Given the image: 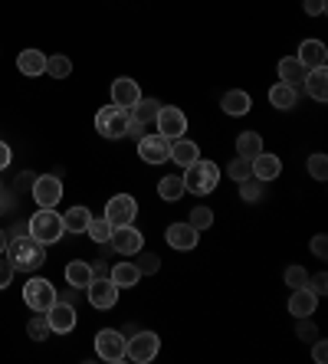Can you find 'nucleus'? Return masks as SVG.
Returning a JSON list of instances; mask_svg holds the SVG:
<instances>
[{
	"label": "nucleus",
	"instance_id": "8",
	"mask_svg": "<svg viewBox=\"0 0 328 364\" xmlns=\"http://www.w3.org/2000/svg\"><path fill=\"white\" fill-rule=\"evenodd\" d=\"M109 246L122 256H135L144 250V233L135 227V223H125V227H112V240Z\"/></svg>",
	"mask_w": 328,
	"mask_h": 364
},
{
	"label": "nucleus",
	"instance_id": "18",
	"mask_svg": "<svg viewBox=\"0 0 328 364\" xmlns=\"http://www.w3.org/2000/svg\"><path fill=\"white\" fill-rule=\"evenodd\" d=\"M295 60L302 63L305 69H315V66H325L328 63V50L322 40H302L299 43V56Z\"/></svg>",
	"mask_w": 328,
	"mask_h": 364
},
{
	"label": "nucleus",
	"instance_id": "27",
	"mask_svg": "<svg viewBox=\"0 0 328 364\" xmlns=\"http://www.w3.org/2000/svg\"><path fill=\"white\" fill-rule=\"evenodd\" d=\"M92 263H83V259H73V263L66 266V282L73 289H85L89 282H92Z\"/></svg>",
	"mask_w": 328,
	"mask_h": 364
},
{
	"label": "nucleus",
	"instance_id": "2",
	"mask_svg": "<svg viewBox=\"0 0 328 364\" xmlns=\"http://www.w3.org/2000/svg\"><path fill=\"white\" fill-rule=\"evenodd\" d=\"M181 181H184V191L187 194H211L213 187L220 184V168L213 161H203V158H197L194 164H187L184 174H181Z\"/></svg>",
	"mask_w": 328,
	"mask_h": 364
},
{
	"label": "nucleus",
	"instance_id": "32",
	"mask_svg": "<svg viewBox=\"0 0 328 364\" xmlns=\"http://www.w3.org/2000/svg\"><path fill=\"white\" fill-rule=\"evenodd\" d=\"M158 112H161V102H154V99H138V105L132 109V119L142 122V125H152V122L158 119Z\"/></svg>",
	"mask_w": 328,
	"mask_h": 364
},
{
	"label": "nucleus",
	"instance_id": "26",
	"mask_svg": "<svg viewBox=\"0 0 328 364\" xmlns=\"http://www.w3.org/2000/svg\"><path fill=\"white\" fill-rule=\"evenodd\" d=\"M109 279L115 282L118 289H132V286H138L142 272H138V266H135V263H115V266L109 269Z\"/></svg>",
	"mask_w": 328,
	"mask_h": 364
},
{
	"label": "nucleus",
	"instance_id": "49",
	"mask_svg": "<svg viewBox=\"0 0 328 364\" xmlns=\"http://www.w3.org/2000/svg\"><path fill=\"white\" fill-rule=\"evenodd\" d=\"M33 181H36L33 171H23V174L17 178V187H33Z\"/></svg>",
	"mask_w": 328,
	"mask_h": 364
},
{
	"label": "nucleus",
	"instance_id": "30",
	"mask_svg": "<svg viewBox=\"0 0 328 364\" xmlns=\"http://www.w3.org/2000/svg\"><path fill=\"white\" fill-rule=\"evenodd\" d=\"M187 191H184V181L177 178V174H168V178H161L158 181V197L161 200H181V197H184Z\"/></svg>",
	"mask_w": 328,
	"mask_h": 364
},
{
	"label": "nucleus",
	"instance_id": "50",
	"mask_svg": "<svg viewBox=\"0 0 328 364\" xmlns=\"http://www.w3.org/2000/svg\"><path fill=\"white\" fill-rule=\"evenodd\" d=\"M92 276H109V266H105V263L99 259V263L92 266Z\"/></svg>",
	"mask_w": 328,
	"mask_h": 364
},
{
	"label": "nucleus",
	"instance_id": "28",
	"mask_svg": "<svg viewBox=\"0 0 328 364\" xmlns=\"http://www.w3.org/2000/svg\"><path fill=\"white\" fill-rule=\"evenodd\" d=\"M263 151V135L260 132H240V135H236V154H240V158H256V154Z\"/></svg>",
	"mask_w": 328,
	"mask_h": 364
},
{
	"label": "nucleus",
	"instance_id": "24",
	"mask_svg": "<svg viewBox=\"0 0 328 364\" xmlns=\"http://www.w3.org/2000/svg\"><path fill=\"white\" fill-rule=\"evenodd\" d=\"M295 102H299V89L289 82H276L270 89V105H276L279 112H289L295 109Z\"/></svg>",
	"mask_w": 328,
	"mask_h": 364
},
{
	"label": "nucleus",
	"instance_id": "12",
	"mask_svg": "<svg viewBox=\"0 0 328 364\" xmlns=\"http://www.w3.org/2000/svg\"><path fill=\"white\" fill-rule=\"evenodd\" d=\"M138 154L144 164H164L171 158V141L164 135H142L138 138Z\"/></svg>",
	"mask_w": 328,
	"mask_h": 364
},
{
	"label": "nucleus",
	"instance_id": "46",
	"mask_svg": "<svg viewBox=\"0 0 328 364\" xmlns=\"http://www.w3.org/2000/svg\"><path fill=\"white\" fill-rule=\"evenodd\" d=\"M144 128H148V125H142V122H135V119H128V125H125V138H135V141H138V138L144 135Z\"/></svg>",
	"mask_w": 328,
	"mask_h": 364
},
{
	"label": "nucleus",
	"instance_id": "7",
	"mask_svg": "<svg viewBox=\"0 0 328 364\" xmlns=\"http://www.w3.org/2000/svg\"><path fill=\"white\" fill-rule=\"evenodd\" d=\"M56 289H53L50 279H40V276H33V279L23 286V302L26 309H33V312H46L53 302H56Z\"/></svg>",
	"mask_w": 328,
	"mask_h": 364
},
{
	"label": "nucleus",
	"instance_id": "13",
	"mask_svg": "<svg viewBox=\"0 0 328 364\" xmlns=\"http://www.w3.org/2000/svg\"><path fill=\"white\" fill-rule=\"evenodd\" d=\"M46 322H50V331H56V335L73 331V328H76V309H73V302L56 299V302L46 309Z\"/></svg>",
	"mask_w": 328,
	"mask_h": 364
},
{
	"label": "nucleus",
	"instance_id": "20",
	"mask_svg": "<svg viewBox=\"0 0 328 364\" xmlns=\"http://www.w3.org/2000/svg\"><path fill=\"white\" fill-rule=\"evenodd\" d=\"M197 158H201L197 141H191V138H174V141H171V158L168 161H174L177 168H187V164H194Z\"/></svg>",
	"mask_w": 328,
	"mask_h": 364
},
{
	"label": "nucleus",
	"instance_id": "15",
	"mask_svg": "<svg viewBox=\"0 0 328 364\" xmlns=\"http://www.w3.org/2000/svg\"><path fill=\"white\" fill-rule=\"evenodd\" d=\"M138 99H142V85L135 82V79L128 76H118L115 82H112V105H122V109H135Z\"/></svg>",
	"mask_w": 328,
	"mask_h": 364
},
{
	"label": "nucleus",
	"instance_id": "5",
	"mask_svg": "<svg viewBox=\"0 0 328 364\" xmlns=\"http://www.w3.org/2000/svg\"><path fill=\"white\" fill-rule=\"evenodd\" d=\"M132 119V112L122 109V105H105L95 115V132L102 138H125V125Z\"/></svg>",
	"mask_w": 328,
	"mask_h": 364
},
{
	"label": "nucleus",
	"instance_id": "38",
	"mask_svg": "<svg viewBox=\"0 0 328 364\" xmlns=\"http://www.w3.org/2000/svg\"><path fill=\"white\" fill-rule=\"evenodd\" d=\"M240 197L243 200H260L263 197V181H256V178H246V181H240Z\"/></svg>",
	"mask_w": 328,
	"mask_h": 364
},
{
	"label": "nucleus",
	"instance_id": "23",
	"mask_svg": "<svg viewBox=\"0 0 328 364\" xmlns=\"http://www.w3.org/2000/svg\"><path fill=\"white\" fill-rule=\"evenodd\" d=\"M276 73H279V82H289V85H295V89H299V85L305 82V73H309V69L295 60V56H282V60H279V66H276Z\"/></svg>",
	"mask_w": 328,
	"mask_h": 364
},
{
	"label": "nucleus",
	"instance_id": "4",
	"mask_svg": "<svg viewBox=\"0 0 328 364\" xmlns=\"http://www.w3.org/2000/svg\"><path fill=\"white\" fill-rule=\"evenodd\" d=\"M161 351V338L154 331H135L125 338V358L128 361H138V364H148L154 361Z\"/></svg>",
	"mask_w": 328,
	"mask_h": 364
},
{
	"label": "nucleus",
	"instance_id": "35",
	"mask_svg": "<svg viewBox=\"0 0 328 364\" xmlns=\"http://www.w3.org/2000/svg\"><path fill=\"white\" fill-rule=\"evenodd\" d=\"M227 174L236 181V184H240V181L253 178V161H250V158H240V154H236L233 161L227 164Z\"/></svg>",
	"mask_w": 328,
	"mask_h": 364
},
{
	"label": "nucleus",
	"instance_id": "10",
	"mask_svg": "<svg viewBox=\"0 0 328 364\" xmlns=\"http://www.w3.org/2000/svg\"><path fill=\"white\" fill-rule=\"evenodd\" d=\"M154 125H158V135H164L168 141H174V138H184L187 132V115L177 105H161L158 119H154Z\"/></svg>",
	"mask_w": 328,
	"mask_h": 364
},
{
	"label": "nucleus",
	"instance_id": "6",
	"mask_svg": "<svg viewBox=\"0 0 328 364\" xmlns=\"http://www.w3.org/2000/svg\"><path fill=\"white\" fill-rule=\"evenodd\" d=\"M95 355L109 364H122L125 361V331L102 328L99 335H95Z\"/></svg>",
	"mask_w": 328,
	"mask_h": 364
},
{
	"label": "nucleus",
	"instance_id": "11",
	"mask_svg": "<svg viewBox=\"0 0 328 364\" xmlns=\"http://www.w3.org/2000/svg\"><path fill=\"white\" fill-rule=\"evenodd\" d=\"M30 191H33L36 207H56L63 200V181H59V174H36Z\"/></svg>",
	"mask_w": 328,
	"mask_h": 364
},
{
	"label": "nucleus",
	"instance_id": "17",
	"mask_svg": "<svg viewBox=\"0 0 328 364\" xmlns=\"http://www.w3.org/2000/svg\"><path fill=\"white\" fill-rule=\"evenodd\" d=\"M250 161H253V178L263 181V184H270V181H276L279 174H282V158H279V154L260 151L256 158H250Z\"/></svg>",
	"mask_w": 328,
	"mask_h": 364
},
{
	"label": "nucleus",
	"instance_id": "39",
	"mask_svg": "<svg viewBox=\"0 0 328 364\" xmlns=\"http://www.w3.org/2000/svg\"><path fill=\"white\" fill-rule=\"evenodd\" d=\"M138 256V272H142V276H154V272L161 269V259L154 253H135Z\"/></svg>",
	"mask_w": 328,
	"mask_h": 364
},
{
	"label": "nucleus",
	"instance_id": "44",
	"mask_svg": "<svg viewBox=\"0 0 328 364\" xmlns=\"http://www.w3.org/2000/svg\"><path fill=\"white\" fill-rule=\"evenodd\" d=\"M302 10L309 14V17H322L328 10V0H302Z\"/></svg>",
	"mask_w": 328,
	"mask_h": 364
},
{
	"label": "nucleus",
	"instance_id": "34",
	"mask_svg": "<svg viewBox=\"0 0 328 364\" xmlns=\"http://www.w3.org/2000/svg\"><path fill=\"white\" fill-rule=\"evenodd\" d=\"M85 233H89V237L95 240V243H109L112 240V223L105 220V217H99V220H89V227H85Z\"/></svg>",
	"mask_w": 328,
	"mask_h": 364
},
{
	"label": "nucleus",
	"instance_id": "29",
	"mask_svg": "<svg viewBox=\"0 0 328 364\" xmlns=\"http://www.w3.org/2000/svg\"><path fill=\"white\" fill-rule=\"evenodd\" d=\"M89 220H92V213H89V207H69V210L63 213V227H66L69 233H85Z\"/></svg>",
	"mask_w": 328,
	"mask_h": 364
},
{
	"label": "nucleus",
	"instance_id": "3",
	"mask_svg": "<svg viewBox=\"0 0 328 364\" xmlns=\"http://www.w3.org/2000/svg\"><path fill=\"white\" fill-rule=\"evenodd\" d=\"M26 230H30V237H36L43 246L59 243V240H63V233H66V227H63V217H59L53 207H40V210L30 217Z\"/></svg>",
	"mask_w": 328,
	"mask_h": 364
},
{
	"label": "nucleus",
	"instance_id": "22",
	"mask_svg": "<svg viewBox=\"0 0 328 364\" xmlns=\"http://www.w3.org/2000/svg\"><path fill=\"white\" fill-rule=\"evenodd\" d=\"M305 92L312 95L315 102H325L328 99V69L325 66H315L305 73Z\"/></svg>",
	"mask_w": 328,
	"mask_h": 364
},
{
	"label": "nucleus",
	"instance_id": "41",
	"mask_svg": "<svg viewBox=\"0 0 328 364\" xmlns=\"http://www.w3.org/2000/svg\"><path fill=\"white\" fill-rule=\"evenodd\" d=\"M295 331H299V338H302V341H315V338H319V328H315V322H312L309 315H305V318H299Z\"/></svg>",
	"mask_w": 328,
	"mask_h": 364
},
{
	"label": "nucleus",
	"instance_id": "48",
	"mask_svg": "<svg viewBox=\"0 0 328 364\" xmlns=\"http://www.w3.org/2000/svg\"><path fill=\"white\" fill-rule=\"evenodd\" d=\"M10 161H14V151H10L7 141H0V171L10 168Z\"/></svg>",
	"mask_w": 328,
	"mask_h": 364
},
{
	"label": "nucleus",
	"instance_id": "36",
	"mask_svg": "<svg viewBox=\"0 0 328 364\" xmlns=\"http://www.w3.org/2000/svg\"><path fill=\"white\" fill-rule=\"evenodd\" d=\"M187 223H191L194 230H211L213 227V210H211V207H194L191 220H187Z\"/></svg>",
	"mask_w": 328,
	"mask_h": 364
},
{
	"label": "nucleus",
	"instance_id": "33",
	"mask_svg": "<svg viewBox=\"0 0 328 364\" xmlns=\"http://www.w3.org/2000/svg\"><path fill=\"white\" fill-rule=\"evenodd\" d=\"M26 335H30L33 341H46V338H50L53 331H50V322H46V312H36L33 318L26 322Z\"/></svg>",
	"mask_w": 328,
	"mask_h": 364
},
{
	"label": "nucleus",
	"instance_id": "45",
	"mask_svg": "<svg viewBox=\"0 0 328 364\" xmlns=\"http://www.w3.org/2000/svg\"><path fill=\"white\" fill-rule=\"evenodd\" d=\"M312 253L319 256V259H325V256H328V237H325V233H319V237L312 240Z\"/></svg>",
	"mask_w": 328,
	"mask_h": 364
},
{
	"label": "nucleus",
	"instance_id": "25",
	"mask_svg": "<svg viewBox=\"0 0 328 364\" xmlns=\"http://www.w3.org/2000/svg\"><path fill=\"white\" fill-rule=\"evenodd\" d=\"M250 105H253V99H250V92H243V89H230V92L220 99V109L227 112V115H246Z\"/></svg>",
	"mask_w": 328,
	"mask_h": 364
},
{
	"label": "nucleus",
	"instance_id": "14",
	"mask_svg": "<svg viewBox=\"0 0 328 364\" xmlns=\"http://www.w3.org/2000/svg\"><path fill=\"white\" fill-rule=\"evenodd\" d=\"M85 292H89L92 309H112V305L118 302V286L109 279V276H95V279L85 286Z\"/></svg>",
	"mask_w": 328,
	"mask_h": 364
},
{
	"label": "nucleus",
	"instance_id": "1",
	"mask_svg": "<svg viewBox=\"0 0 328 364\" xmlns=\"http://www.w3.org/2000/svg\"><path fill=\"white\" fill-rule=\"evenodd\" d=\"M7 259L14 263V269H23V272H33V269H40L43 263H46V250H43V243L36 237H14V240H7Z\"/></svg>",
	"mask_w": 328,
	"mask_h": 364
},
{
	"label": "nucleus",
	"instance_id": "16",
	"mask_svg": "<svg viewBox=\"0 0 328 364\" xmlns=\"http://www.w3.org/2000/svg\"><path fill=\"white\" fill-rule=\"evenodd\" d=\"M164 240H168L171 250H194L201 243V230H194L191 223H171L164 230Z\"/></svg>",
	"mask_w": 328,
	"mask_h": 364
},
{
	"label": "nucleus",
	"instance_id": "9",
	"mask_svg": "<svg viewBox=\"0 0 328 364\" xmlns=\"http://www.w3.org/2000/svg\"><path fill=\"white\" fill-rule=\"evenodd\" d=\"M138 217V200L132 194H115L105 203V220L112 227H125V223H135Z\"/></svg>",
	"mask_w": 328,
	"mask_h": 364
},
{
	"label": "nucleus",
	"instance_id": "21",
	"mask_svg": "<svg viewBox=\"0 0 328 364\" xmlns=\"http://www.w3.org/2000/svg\"><path fill=\"white\" fill-rule=\"evenodd\" d=\"M17 69L23 73V76L36 79V76H46V53L40 50H23L17 56Z\"/></svg>",
	"mask_w": 328,
	"mask_h": 364
},
{
	"label": "nucleus",
	"instance_id": "37",
	"mask_svg": "<svg viewBox=\"0 0 328 364\" xmlns=\"http://www.w3.org/2000/svg\"><path fill=\"white\" fill-rule=\"evenodd\" d=\"M305 168H309V174H312L315 181H325V178H328V154H322V151L312 154Z\"/></svg>",
	"mask_w": 328,
	"mask_h": 364
},
{
	"label": "nucleus",
	"instance_id": "42",
	"mask_svg": "<svg viewBox=\"0 0 328 364\" xmlns=\"http://www.w3.org/2000/svg\"><path fill=\"white\" fill-rule=\"evenodd\" d=\"M305 286H309L312 292L322 299L328 292V276H325V272H315V276H309V282H305Z\"/></svg>",
	"mask_w": 328,
	"mask_h": 364
},
{
	"label": "nucleus",
	"instance_id": "19",
	"mask_svg": "<svg viewBox=\"0 0 328 364\" xmlns=\"http://www.w3.org/2000/svg\"><path fill=\"white\" fill-rule=\"evenodd\" d=\"M315 305H319V296L312 292L309 286L302 289H292V296H289V312L295 318H305V315H315Z\"/></svg>",
	"mask_w": 328,
	"mask_h": 364
},
{
	"label": "nucleus",
	"instance_id": "31",
	"mask_svg": "<svg viewBox=\"0 0 328 364\" xmlns=\"http://www.w3.org/2000/svg\"><path fill=\"white\" fill-rule=\"evenodd\" d=\"M46 76L50 79H69L73 76V60L56 53V56H46Z\"/></svg>",
	"mask_w": 328,
	"mask_h": 364
},
{
	"label": "nucleus",
	"instance_id": "43",
	"mask_svg": "<svg viewBox=\"0 0 328 364\" xmlns=\"http://www.w3.org/2000/svg\"><path fill=\"white\" fill-rule=\"evenodd\" d=\"M14 272H17V269H14V263H10V259H0V292L14 282Z\"/></svg>",
	"mask_w": 328,
	"mask_h": 364
},
{
	"label": "nucleus",
	"instance_id": "51",
	"mask_svg": "<svg viewBox=\"0 0 328 364\" xmlns=\"http://www.w3.org/2000/svg\"><path fill=\"white\" fill-rule=\"evenodd\" d=\"M4 250H7V233L0 230V253H4Z\"/></svg>",
	"mask_w": 328,
	"mask_h": 364
},
{
	"label": "nucleus",
	"instance_id": "40",
	"mask_svg": "<svg viewBox=\"0 0 328 364\" xmlns=\"http://www.w3.org/2000/svg\"><path fill=\"white\" fill-rule=\"evenodd\" d=\"M282 279H286V286H289V289H302L305 282H309V272H305L302 266H289Z\"/></svg>",
	"mask_w": 328,
	"mask_h": 364
},
{
	"label": "nucleus",
	"instance_id": "47",
	"mask_svg": "<svg viewBox=\"0 0 328 364\" xmlns=\"http://www.w3.org/2000/svg\"><path fill=\"white\" fill-rule=\"evenodd\" d=\"M312 345H315V348H312V358H315L319 364H325V358H328V345H325L322 338H315Z\"/></svg>",
	"mask_w": 328,
	"mask_h": 364
}]
</instances>
